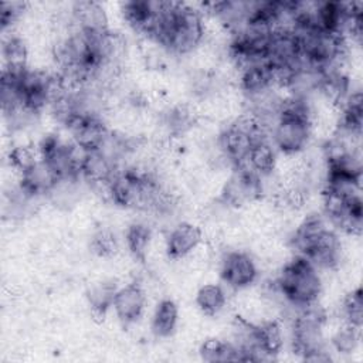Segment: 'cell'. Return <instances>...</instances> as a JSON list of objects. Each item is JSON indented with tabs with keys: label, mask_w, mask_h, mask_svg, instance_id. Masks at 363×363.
I'll return each instance as SVG.
<instances>
[{
	"label": "cell",
	"mask_w": 363,
	"mask_h": 363,
	"mask_svg": "<svg viewBox=\"0 0 363 363\" xmlns=\"http://www.w3.org/2000/svg\"><path fill=\"white\" fill-rule=\"evenodd\" d=\"M146 37L173 54H187L204 37L203 14L186 3L160 1L157 16Z\"/></svg>",
	"instance_id": "cell-1"
},
{
	"label": "cell",
	"mask_w": 363,
	"mask_h": 363,
	"mask_svg": "<svg viewBox=\"0 0 363 363\" xmlns=\"http://www.w3.org/2000/svg\"><path fill=\"white\" fill-rule=\"evenodd\" d=\"M275 289L292 306H306L318 302L322 292V279L319 271L301 255H294L279 271Z\"/></svg>",
	"instance_id": "cell-2"
},
{
	"label": "cell",
	"mask_w": 363,
	"mask_h": 363,
	"mask_svg": "<svg viewBox=\"0 0 363 363\" xmlns=\"http://www.w3.org/2000/svg\"><path fill=\"white\" fill-rule=\"evenodd\" d=\"M267 136V128L254 116L245 113L233 121L218 138L223 156L234 166H244L254 143Z\"/></svg>",
	"instance_id": "cell-3"
},
{
	"label": "cell",
	"mask_w": 363,
	"mask_h": 363,
	"mask_svg": "<svg viewBox=\"0 0 363 363\" xmlns=\"http://www.w3.org/2000/svg\"><path fill=\"white\" fill-rule=\"evenodd\" d=\"M296 309L292 323V349L305 360L309 354L326 349L323 342L326 313L318 302Z\"/></svg>",
	"instance_id": "cell-4"
},
{
	"label": "cell",
	"mask_w": 363,
	"mask_h": 363,
	"mask_svg": "<svg viewBox=\"0 0 363 363\" xmlns=\"http://www.w3.org/2000/svg\"><path fill=\"white\" fill-rule=\"evenodd\" d=\"M262 179L247 166L234 167L221 189V203L230 208H238L258 200L264 193Z\"/></svg>",
	"instance_id": "cell-5"
},
{
	"label": "cell",
	"mask_w": 363,
	"mask_h": 363,
	"mask_svg": "<svg viewBox=\"0 0 363 363\" xmlns=\"http://www.w3.org/2000/svg\"><path fill=\"white\" fill-rule=\"evenodd\" d=\"M220 275L224 284L234 289H242L255 282L258 269L254 259L242 251H230L221 259Z\"/></svg>",
	"instance_id": "cell-6"
},
{
	"label": "cell",
	"mask_w": 363,
	"mask_h": 363,
	"mask_svg": "<svg viewBox=\"0 0 363 363\" xmlns=\"http://www.w3.org/2000/svg\"><path fill=\"white\" fill-rule=\"evenodd\" d=\"M72 142L84 150L98 149L109 135L102 115H78L68 125Z\"/></svg>",
	"instance_id": "cell-7"
},
{
	"label": "cell",
	"mask_w": 363,
	"mask_h": 363,
	"mask_svg": "<svg viewBox=\"0 0 363 363\" xmlns=\"http://www.w3.org/2000/svg\"><path fill=\"white\" fill-rule=\"evenodd\" d=\"M145 306L146 295L138 284H128L118 288L112 302V309L123 325H130L139 320L145 312Z\"/></svg>",
	"instance_id": "cell-8"
},
{
	"label": "cell",
	"mask_w": 363,
	"mask_h": 363,
	"mask_svg": "<svg viewBox=\"0 0 363 363\" xmlns=\"http://www.w3.org/2000/svg\"><path fill=\"white\" fill-rule=\"evenodd\" d=\"M342 247L333 228H328L305 252V258L318 269H335L340 262ZM302 257V255H301Z\"/></svg>",
	"instance_id": "cell-9"
},
{
	"label": "cell",
	"mask_w": 363,
	"mask_h": 363,
	"mask_svg": "<svg viewBox=\"0 0 363 363\" xmlns=\"http://www.w3.org/2000/svg\"><path fill=\"white\" fill-rule=\"evenodd\" d=\"M203 240L201 230L189 223L182 221L176 224L167 234L166 238V252L172 259H182L190 255Z\"/></svg>",
	"instance_id": "cell-10"
},
{
	"label": "cell",
	"mask_w": 363,
	"mask_h": 363,
	"mask_svg": "<svg viewBox=\"0 0 363 363\" xmlns=\"http://www.w3.org/2000/svg\"><path fill=\"white\" fill-rule=\"evenodd\" d=\"M69 27L91 34L108 30V17L104 6L91 0L74 3Z\"/></svg>",
	"instance_id": "cell-11"
},
{
	"label": "cell",
	"mask_w": 363,
	"mask_h": 363,
	"mask_svg": "<svg viewBox=\"0 0 363 363\" xmlns=\"http://www.w3.org/2000/svg\"><path fill=\"white\" fill-rule=\"evenodd\" d=\"M275 78L267 61L250 64L240 69V88L245 98L255 96L275 88Z\"/></svg>",
	"instance_id": "cell-12"
},
{
	"label": "cell",
	"mask_w": 363,
	"mask_h": 363,
	"mask_svg": "<svg viewBox=\"0 0 363 363\" xmlns=\"http://www.w3.org/2000/svg\"><path fill=\"white\" fill-rule=\"evenodd\" d=\"M160 1L132 0L122 3V16L125 21L138 33L147 35L159 11Z\"/></svg>",
	"instance_id": "cell-13"
},
{
	"label": "cell",
	"mask_w": 363,
	"mask_h": 363,
	"mask_svg": "<svg viewBox=\"0 0 363 363\" xmlns=\"http://www.w3.org/2000/svg\"><path fill=\"white\" fill-rule=\"evenodd\" d=\"M261 177L269 176L277 166V149L269 136L258 139L250 150L245 164Z\"/></svg>",
	"instance_id": "cell-14"
},
{
	"label": "cell",
	"mask_w": 363,
	"mask_h": 363,
	"mask_svg": "<svg viewBox=\"0 0 363 363\" xmlns=\"http://www.w3.org/2000/svg\"><path fill=\"white\" fill-rule=\"evenodd\" d=\"M255 339L264 360L274 359L282 349L284 335L277 320H267L255 325Z\"/></svg>",
	"instance_id": "cell-15"
},
{
	"label": "cell",
	"mask_w": 363,
	"mask_h": 363,
	"mask_svg": "<svg viewBox=\"0 0 363 363\" xmlns=\"http://www.w3.org/2000/svg\"><path fill=\"white\" fill-rule=\"evenodd\" d=\"M118 286L112 281H101L94 284L86 292V301L89 305L91 316L95 320H104L108 311L112 308L113 296Z\"/></svg>",
	"instance_id": "cell-16"
},
{
	"label": "cell",
	"mask_w": 363,
	"mask_h": 363,
	"mask_svg": "<svg viewBox=\"0 0 363 363\" xmlns=\"http://www.w3.org/2000/svg\"><path fill=\"white\" fill-rule=\"evenodd\" d=\"M179 322V308L172 299L157 302L152 316V332L157 337H169L174 333Z\"/></svg>",
	"instance_id": "cell-17"
},
{
	"label": "cell",
	"mask_w": 363,
	"mask_h": 363,
	"mask_svg": "<svg viewBox=\"0 0 363 363\" xmlns=\"http://www.w3.org/2000/svg\"><path fill=\"white\" fill-rule=\"evenodd\" d=\"M227 303V295L221 285L206 284L196 294V305L206 316L218 315Z\"/></svg>",
	"instance_id": "cell-18"
},
{
	"label": "cell",
	"mask_w": 363,
	"mask_h": 363,
	"mask_svg": "<svg viewBox=\"0 0 363 363\" xmlns=\"http://www.w3.org/2000/svg\"><path fill=\"white\" fill-rule=\"evenodd\" d=\"M125 241L132 257L138 261H145L152 242V228L142 221L132 223L125 233Z\"/></svg>",
	"instance_id": "cell-19"
},
{
	"label": "cell",
	"mask_w": 363,
	"mask_h": 363,
	"mask_svg": "<svg viewBox=\"0 0 363 363\" xmlns=\"http://www.w3.org/2000/svg\"><path fill=\"white\" fill-rule=\"evenodd\" d=\"M1 55L4 61V68L9 71H20L27 68V45L24 40L18 35H9L1 47Z\"/></svg>",
	"instance_id": "cell-20"
},
{
	"label": "cell",
	"mask_w": 363,
	"mask_h": 363,
	"mask_svg": "<svg viewBox=\"0 0 363 363\" xmlns=\"http://www.w3.org/2000/svg\"><path fill=\"white\" fill-rule=\"evenodd\" d=\"M200 357L208 363L218 362H238V352L231 342H224L216 337L207 339L200 346Z\"/></svg>",
	"instance_id": "cell-21"
},
{
	"label": "cell",
	"mask_w": 363,
	"mask_h": 363,
	"mask_svg": "<svg viewBox=\"0 0 363 363\" xmlns=\"http://www.w3.org/2000/svg\"><path fill=\"white\" fill-rule=\"evenodd\" d=\"M340 313L343 318V323H347L356 329H360L363 325V295L362 289L356 288L349 292L340 306Z\"/></svg>",
	"instance_id": "cell-22"
},
{
	"label": "cell",
	"mask_w": 363,
	"mask_h": 363,
	"mask_svg": "<svg viewBox=\"0 0 363 363\" xmlns=\"http://www.w3.org/2000/svg\"><path fill=\"white\" fill-rule=\"evenodd\" d=\"M193 123H194V115L184 105L173 106L164 113V126L173 135L186 133L193 126Z\"/></svg>",
	"instance_id": "cell-23"
},
{
	"label": "cell",
	"mask_w": 363,
	"mask_h": 363,
	"mask_svg": "<svg viewBox=\"0 0 363 363\" xmlns=\"http://www.w3.org/2000/svg\"><path fill=\"white\" fill-rule=\"evenodd\" d=\"M360 340V329H356L347 323H343L332 336L330 345L332 347L342 354L353 353Z\"/></svg>",
	"instance_id": "cell-24"
},
{
	"label": "cell",
	"mask_w": 363,
	"mask_h": 363,
	"mask_svg": "<svg viewBox=\"0 0 363 363\" xmlns=\"http://www.w3.org/2000/svg\"><path fill=\"white\" fill-rule=\"evenodd\" d=\"M40 157L38 150L30 146H16L9 153V160L13 169H16L20 174L31 167Z\"/></svg>",
	"instance_id": "cell-25"
},
{
	"label": "cell",
	"mask_w": 363,
	"mask_h": 363,
	"mask_svg": "<svg viewBox=\"0 0 363 363\" xmlns=\"http://www.w3.org/2000/svg\"><path fill=\"white\" fill-rule=\"evenodd\" d=\"M91 248L99 257H112L118 252L119 244L113 233L109 230H99L91 240Z\"/></svg>",
	"instance_id": "cell-26"
},
{
	"label": "cell",
	"mask_w": 363,
	"mask_h": 363,
	"mask_svg": "<svg viewBox=\"0 0 363 363\" xmlns=\"http://www.w3.org/2000/svg\"><path fill=\"white\" fill-rule=\"evenodd\" d=\"M27 4L21 1H4L0 7V24L1 28L6 30L9 27H13L16 21L20 20L26 10Z\"/></svg>",
	"instance_id": "cell-27"
}]
</instances>
